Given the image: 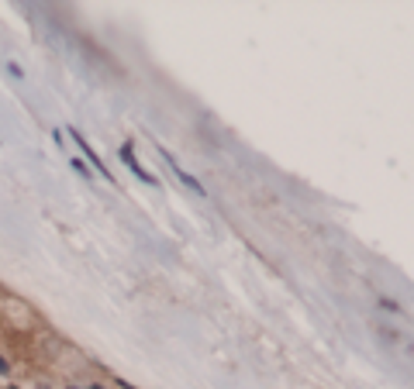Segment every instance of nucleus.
Instances as JSON below:
<instances>
[{"label": "nucleus", "mask_w": 414, "mask_h": 389, "mask_svg": "<svg viewBox=\"0 0 414 389\" xmlns=\"http://www.w3.org/2000/svg\"><path fill=\"white\" fill-rule=\"evenodd\" d=\"M94 389H104V386H94Z\"/></svg>", "instance_id": "20e7f679"}, {"label": "nucleus", "mask_w": 414, "mask_h": 389, "mask_svg": "<svg viewBox=\"0 0 414 389\" xmlns=\"http://www.w3.org/2000/svg\"><path fill=\"white\" fill-rule=\"evenodd\" d=\"M7 372H10V365H7V358L0 355V376H7Z\"/></svg>", "instance_id": "7ed1b4c3"}, {"label": "nucleus", "mask_w": 414, "mask_h": 389, "mask_svg": "<svg viewBox=\"0 0 414 389\" xmlns=\"http://www.w3.org/2000/svg\"><path fill=\"white\" fill-rule=\"evenodd\" d=\"M121 159L128 162V169H131V172H135L142 183H152V186H156V176H152V172H145V169L138 166V159H135V148H131L128 142H124V148H121Z\"/></svg>", "instance_id": "f03ea898"}, {"label": "nucleus", "mask_w": 414, "mask_h": 389, "mask_svg": "<svg viewBox=\"0 0 414 389\" xmlns=\"http://www.w3.org/2000/svg\"><path fill=\"white\" fill-rule=\"evenodd\" d=\"M69 138H73V142H76V145L83 148V155H87L90 162H94V169H97V172H101L104 179H111V172H108V166H104V162H101V155L94 152V145H87V138H83V135H80L76 128H69Z\"/></svg>", "instance_id": "f257e3e1"}]
</instances>
